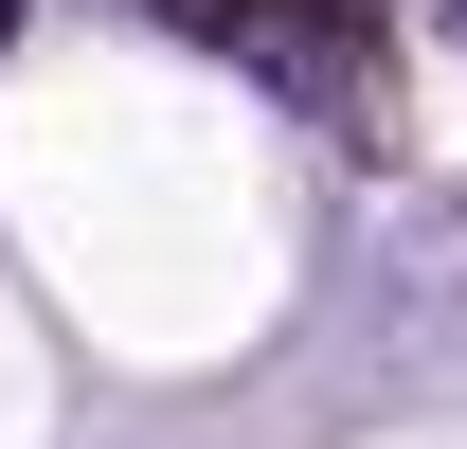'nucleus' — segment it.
Returning a JSON list of instances; mask_svg holds the SVG:
<instances>
[{"mask_svg": "<svg viewBox=\"0 0 467 449\" xmlns=\"http://www.w3.org/2000/svg\"><path fill=\"white\" fill-rule=\"evenodd\" d=\"M234 55H252V72H288L306 109H324V126H342V144H359V162L396 144V55L359 37L342 0H234Z\"/></svg>", "mask_w": 467, "mask_h": 449, "instance_id": "1", "label": "nucleus"}, {"mask_svg": "<svg viewBox=\"0 0 467 449\" xmlns=\"http://www.w3.org/2000/svg\"><path fill=\"white\" fill-rule=\"evenodd\" d=\"M144 18H198V37H234V0H144Z\"/></svg>", "mask_w": 467, "mask_h": 449, "instance_id": "2", "label": "nucleus"}]
</instances>
